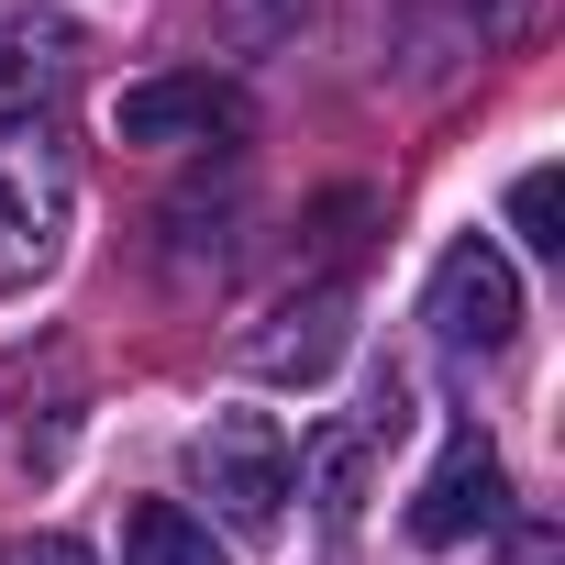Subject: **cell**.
<instances>
[{
  "label": "cell",
  "mask_w": 565,
  "mask_h": 565,
  "mask_svg": "<svg viewBox=\"0 0 565 565\" xmlns=\"http://www.w3.org/2000/svg\"><path fill=\"white\" fill-rule=\"evenodd\" d=\"M277 322H289V333H255V344H244L255 377H300V388H311V377L344 355V289H322V300H300V311H277Z\"/></svg>",
  "instance_id": "6"
},
{
  "label": "cell",
  "mask_w": 565,
  "mask_h": 565,
  "mask_svg": "<svg viewBox=\"0 0 565 565\" xmlns=\"http://www.w3.org/2000/svg\"><path fill=\"white\" fill-rule=\"evenodd\" d=\"M67 56H78V34L56 12H0V89H45V78H67Z\"/></svg>",
  "instance_id": "8"
},
{
  "label": "cell",
  "mask_w": 565,
  "mask_h": 565,
  "mask_svg": "<svg viewBox=\"0 0 565 565\" xmlns=\"http://www.w3.org/2000/svg\"><path fill=\"white\" fill-rule=\"evenodd\" d=\"M56 222H67V145L45 122L0 111V277L45 266L56 255Z\"/></svg>",
  "instance_id": "3"
},
{
  "label": "cell",
  "mask_w": 565,
  "mask_h": 565,
  "mask_svg": "<svg viewBox=\"0 0 565 565\" xmlns=\"http://www.w3.org/2000/svg\"><path fill=\"white\" fill-rule=\"evenodd\" d=\"M189 477L211 488V510H222L233 532H277V521H289V488H300L289 433H277L266 411H211V422L189 433Z\"/></svg>",
  "instance_id": "1"
},
{
  "label": "cell",
  "mask_w": 565,
  "mask_h": 565,
  "mask_svg": "<svg viewBox=\"0 0 565 565\" xmlns=\"http://www.w3.org/2000/svg\"><path fill=\"white\" fill-rule=\"evenodd\" d=\"M0 565H89V543H78V532H12Z\"/></svg>",
  "instance_id": "10"
},
{
  "label": "cell",
  "mask_w": 565,
  "mask_h": 565,
  "mask_svg": "<svg viewBox=\"0 0 565 565\" xmlns=\"http://www.w3.org/2000/svg\"><path fill=\"white\" fill-rule=\"evenodd\" d=\"M510 233L543 244V255H565V178H554V167H521V178H510Z\"/></svg>",
  "instance_id": "9"
},
{
  "label": "cell",
  "mask_w": 565,
  "mask_h": 565,
  "mask_svg": "<svg viewBox=\"0 0 565 565\" xmlns=\"http://www.w3.org/2000/svg\"><path fill=\"white\" fill-rule=\"evenodd\" d=\"M122 565H222V543H211L200 510H178V499H134V510H122Z\"/></svg>",
  "instance_id": "7"
},
{
  "label": "cell",
  "mask_w": 565,
  "mask_h": 565,
  "mask_svg": "<svg viewBox=\"0 0 565 565\" xmlns=\"http://www.w3.org/2000/svg\"><path fill=\"white\" fill-rule=\"evenodd\" d=\"M499 521H510V477H499V444L466 422V433L433 455V477L411 488L399 532H411L422 554H455V543H477V532H499Z\"/></svg>",
  "instance_id": "2"
},
{
  "label": "cell",
  "mask_w": 565,
  "mask_h": 565,
  "mask_svg": "<svg viewBox=\"0 0 565 565\" xmlns=\"http://www.w3.org/2000/svg\"><path fill=\"white\" fill-rule=\"evenodd\" d=\"M422 311H433V333H444V344L499 355V344L521 333V277H510V255H499V244H477V233H466V244L433 266V300H422Z\"/></svg>",
  "instance_id": "4"
},
{
  "label": "cell",
  "mask_w": 565,
  "mask_h": 565,
  "mask_svg": "<svg viewBox=\"0 0 565 565\" xmlns=\"http://www.w3.org/2000/svg\"><path fill=\"white\" fill-rule=\"evenodd\" d=\"M233 122V100L211 89V78H134L122 100H111V134L122 145H211Z\"/></svg>",
  "instance_id": "5"
}]
</instances>
